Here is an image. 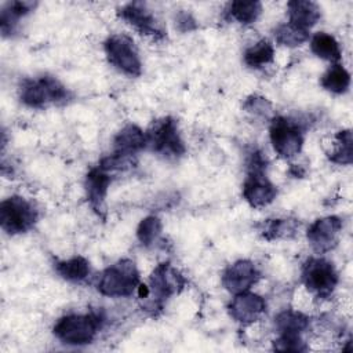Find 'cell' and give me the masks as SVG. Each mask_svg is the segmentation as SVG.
Listing matches in <instances>:
<instances>
[{
	"label": "cell",
	"mask_w": 353,
	"mask_h": 353,
	"mask_svg": "<svg viewBox=\"0 0 353 353\" xmlns=\"http://www.w3.org/2000/svg\"><path fill=\"white\" fill-rule=\"evenodd\" d=\"M146 146V135L137 125L124 127L114 138V153L132 156L137 150Z\"/></svg>",
	"instance_id": "e0dca14e"
},
{
	"label": "cell",
	"mask_w": 353,
	"mask_h": 353,
	"mask_svg": "<svg viewBox=\"0 0 353 353\" xmlns=\"http://www.w3.org/2000/svg\"><path fill=\"white\" fill-rule=\"evenodd\" d=\"M161 233V222L157 216H146L141 221L137 229L138 240L143 245H152L157 241Z\"/></svg>",
	"instance_id": "4316f807"
},
{
	"label": "cell",
	"mask_w": 353,
	"mask_h": 353,
	"mask_svg": "<svg viewBox=\"0 0 353 353\" xmlns=\"http://www.w3.org/2000/svg\"><path fill=\"white\" fill-rule=\"evenodd\" d=\"M33 3L29 1H12L7 4V7L1 11V30L7 33L8 29L12 28L15 23L14 21L19 19L22 15L28 14L33 8Z\"/></svg>",
	"instance_id": "484cf974"
},
{
	"label": "cell",
	"mask_w": 353,
	"mask_h": 353,
	"mask_svg": "<svg viewBox=\"0 0 353 353\" xmlns=\"http://www.w3.org/2000/svg\"><path fill=\"white\" fill-rule=\"evenodd\" d=\"M243 196L251 207L261 208L276 199L277 189L266 178L263 171H248L243 186Z\"/></svg>",
	"instance_id": "8fae6325"
},
{
	"label": "cell",
	"mask_w": 353,
	"mask_h": 353,
	"mask_svg": "<svg viewBox=\"0 0 353 353\" xmlns=\"http://www.w3.org/2000/svg\"><path fill=\"white\" fill-rule=\"evenodd\" d=\"M295 223L288 219H268V222L263 223V229L261 230L263 237L268 240L288 236L291 232H294Z\"/></svg>",
	"instance_id": "83f0119b"
},
{
	"label": "cell",
	"mask_w": 353,
	"mask_h": 353,
	"mask_svg": "<svg viewBox=\"0 0 353 353\" xmlns=\"http://www.w3.org/2000/svg\"><path fill=\"white\" fill-rule=\"evenodd\" d=\"M262 11V6L258 1H233L229 4V15L240 23H252L256 21Z\"/></svg>",
	"instance_id": "cb8c5ba5"
},
{
	"label": "cell",
	"mask_w": 353,
	"mask_h": 353,
	"mask_svg": "<svg viewBox=\"0 0 353 353\" xmlns=\"http://www.w3.org/2000/svg\"><path fill=\"white\" fill-rule=\"evenodd\" d=\"M68 98L66 88L54 77L26 80L21 87V101L32 108H43L48 103L63 102Z\"/></svg>",
	"instance_id": "277c9868"
},
{
	"label": "cell",
	"mask_w": 353,
	"mask_h": 353,
	"mask_svg": "<svg viewBox=\"0 0 353 353\" xmlns=\"http://www.w3.org/2000/svg\"><path fill=\"white\" fill-rule=\"evenodd\" d=\"M310 48L313 54H316L319 58L327 59L332 63H338L342 55L341 47L335 40V37L325 32H319L312 37Z\"/></svg>",
	"instance_id": "ac0fdd59"
},
{
	"label": "cell",
	"mask_w": 353,
	"mask_h": 353,
	"mask_svg": "<svg viewBox=\"0 0 353 353\" xmlns=\"http://www.w3.org/2000/svg\"><path fill=\"white\" fill-rule=\"evenodd\" d=\"M274 48L268 40H261L248 47L244 52V62L250 68H263L273 62Z\"/></svg>",
	"instance_id": "ffe728a7"
},
{
	"label": "cell",
	"mask_w": 353,
	"mask_h": 353,
	"mask_svg": "<svg viewBox=\"0 0 353 353\" xmlns=\"http://www.w3.org/2000/svg\"><path fill=\"white\" fill-rule=\"evenodd\" d=\"M288 7V23L309 30L320 19V8L313 1L295 0L287 4Z\"/></svg>",
	"instance_id": "9a60e30c"
},
{
	"label": "cell",
	"mask_w": 353,
	"mask_h": 353,
	"mask_svg": "<svg viewBox=\"0 0 353 353\" xmlns=\"http://www.w3.org/2000/svg\"><path fill=\"white\" fill-rule=\"evenodd\" d=\"M245 109L251 113H254L255 116H265L270 112V103L263 99V98H250L245 103Z\"/></svg>",
	"instance_id": "f546056e"
},
{
	"label": "cell",
	"mask_w": 353,
	"mask_h": 353,
	"mask_svg": "<svg viewBox=\"0 0 353 353\" xmlns=\"http://www.w3.org/2000/svg\"><path fill=\"white\" fill-rule=\"evenodd\" d=\"M146 135V145L165 157H179L185 153V145L179 137L175 120L171 117L154 121Z\"/></svg>",
	"instance_id": "8992f818"
},
{
	"label": "cell",
	"mask_w": 353,
	"mask_h": 353,
	"mask_svg": "<svg viewBox=\"0 0 353 353\" xmlns=\"http://www.w3.org/2000/svg\"><path fill=\"white\" fill-rule=\"evenodd\" d=\"M265 309L266 303L263 298L248 291L236 294V296L229 303L230 316L241 324H251L256 321Z\"/></svg>",
	"instance_id": "4fadbf2b"
},
{
	"label": "cell",
	"mask_w": 353,
	"mask_h": 353,
	"mask_svg": "<svg viewBox=\"0 0 353 353\" xmlns=\"http://www.w3.org/2000/svg\"><path fill=\"white\" fill-rule=\"evenodd\" d=\"M341 230L342 221L338 216H324L309 226L307 240L316 252L323 254L338 244Z\"/></svg>",
	"instance_id": "30bf717a"
},
{
	"label": "cell",
	"mask_w": 353,
	"mask_h": 353,
	"mask_svg": "<svg viewBox=\"0 0 353 353\" xmlns=\"http://www.w3.org/2000/svg\"><path fill=\"white\" fill-rule=\"evenodd\" d=\"M320 84L323 88H325L330 92L343 94L347 91L350 85V74L342 65L334 63L321 76Z\"/></svg>",
	"instance_id": "d6986e66"
},
{
	"label": "cell",
	"mask_w": 353,
	"mask_h": 353,
	"mask_svg": "<svg viewBox=\"0 0 353 353\" xmlns=\"http://www.w3.org/2000/svg\"><path fill=\"white\" fill-rule=\"evenodd\" d=\"M274 349L299 352V350H305V346H303V342L301 341L299 335L280 334V336L274 341Z\"/></svg>",
	"instance_id": "f1b7e54d"
},
{
	"label": "cell",
	"mask_w": 353,
	"mask_h": 353,
	"mask_svg": "<svg viewBox=\"0 0 353 353\" xmlns=\"http://www.w3.org/2000/svg\"><path fill=\"white\" fill-rule=\"evenodd\" d=\"M101 327L97 314H69L58 320L54 327L55 336L68 345L90 343Z\"/></svg>",
	"instance_id": "7a4b0ae2"
},
{
	"label": "cell",
	"mask_w": 353,
	"mask_h": 353,
	"mask_svg": "<svg viewBox=\"0 0 353 353\" xmlns=\"http://www.w3.org/2000/svg\"><path fill=\"white\" fill-rule=\"evenodd\" d=\"M276 328L280 334L299 335L307 327V317L299 312L285 310L276 317Z\"/></svg>",
	"instance_id": "7402d4cb"
},
{
	"label": "cell",
	"mask_w": 353,
	"mask_h": 353,
	"mask_svg": "<svg viewBox=\"0 0 353 353\" xmlns=\"http://www.w3.org/2000/svg\"><path fill=\"white\" fill-rule=\"evenodd\" d=\"M105 52L109 62L128 76H139L142 72L141 58L131 37L112 34L105 41Z\"/></svg>",
	"instance_id": "5b68a950"
},
{
	"label": "cell",
	"mask_w": 353,
	"mask_h": 353,
	"mask_svg": "<svg viewBox=\"0 0 353 353\" xmlns=\"http://www.w3.org/2000/svg\"><path fill=\"white\" fill-rule=\"evenodd\" d=\"M57 272L69 281H81L90 274V263L83 256H74L55 265Z\"/></svg>",
	"instance_id": "44dd1931"
},
{
	"label": "cell",
	"mask_w": 353,
	"mask_h": 353,
	"mask_svg": "<svg viewBox=\"0 0 353 353\" xmlns=\"http://www.w3.org/2000/svg\"><path fill=\"white\" fill-rule=\"evenodd\" d=\"M274 37H276V41L283 46L296 47L309 39V30H303L287 22L276 28Z\"/></svg>",
	"instance_id": "d4e9b609"
},
{
	"label": "cell",
	"mask_w": 353,
	"mask_h": 353,
	"mask_svg": "<svg viewBox=\"0 0 353 353\" xmlns=\"http://www.w3.org/2000/svg\"><path fill=\"white\" fill-rule=\"evenodd\" d=\"M302 280L317 298H327L338 284V273L331 262L323 258H310L303 265Z\"/></svg>",
	"instance_id": "52a82bcc"
},
{
	"label": "cell",
	"mask_w": 353,
	"mask_h": 353,
	"mask_svg": "<svg viewBox=\"0 0 353 353\" xmlns=\"http://www.w3.org/2000/svg\"><path fill=\"white\" fill-rule=\"evenodd\" d=\"M109 183H110V176L101 167L99 168H92L87 174V178H85L87 197H88L91 205L97 211L102 210L105 194H106Z\"/></svg>",
	"instance_id": "2e32d148"
},
{
	"label": "cell",
	"mask_w": 353,
	"mask_h": 353,
	"mask_svg": "<svg viewBox=\"0 0 353 353\" xmlns=\"http://www.w3.org/2000/svg\"><path fill=\"white\" fill-rule=\"evenodd\" d=\"M36 219V207L23 197L12 196L0 204V223L7 233H23L34 225Z\"/></svg>",
	"instance_id": "3957f363"
},
{
	"label": "cell",
	"mask_w": 353,
	"mask_h": 353,
	"mask_svg": "<svg viewBox=\"0 0 353 353\" xmlns=\"http://www.w3.org/2000/svg\"><path fill=\"white\" fill-rule=\"evenodd\" d=\"M119 15L121 17V19H124L127 23L134 26L142 34L163 36V30L160 29L154 15L142 3H128V4H125L119 11Z\"/></svg>",
	"instance_id": "5bb4252c"
},
{
	"label": "cell",
	"mask_w": 353,
	"mask_h": 353,
	"mask_svg": "<svg viewBox=\"0 0 353 353\" xmlns=\"http://www.w3.org/2000/svg\"><path fill=\"white\" fill-rule=\"evenodd\" d=\"M270 142L279 156L284 159L294 157L302 149V131L291 120L276 117L270 125Z\"/></svg>",
	"instance_id": "ba28073f"
},
{
	"label": "cell",
	"mask_w": 353,
	"mask_h": 353,
	"mask_svg": "<svg viewBox=\"0 0 353 353\" xmlns=\"http://www.w3.org/2000/svg\"><path fill=\"white\" fill-rule=\"evenodd\" d=\"M259 273L250 261H237L228 266L222 274L223 287L232 294L248 291L258 280Z\"/></svg>",
	"instance_id": "7c38bea8"
},
{
	"label": "cell",
	"mask_w": 353,
	"mask_h": 353,
	"mask_svg": "<svg viewBox=\"0 0 353 353\" xmlns=\"http://www.w3.org/2000/svg\"><path fill=\"white\" fill-rule=\"evenodd\" d=\"M330 160L338 164H350L352 163V132L350 130L339 131L335 135L334 146L328 153Z\"/></svg>",
	"instance_id": "603a6c76"
},
{
	"label": "cell",
	"mask_w": 353,
	"mask_h": 353,
	"mask_svg": "<svg viewBox=\"0 0 353 353\" xmlns=\"http://www.w3.org/2000/svg\"><path fill=\"white\" fill-rule=\"evenodd\" d=\"M138 285L139 274L135 263L130 259H123L102 272L98 291L106 296H128Z\"/></svg>",
	"instance_id": "6da1fadb"
},
{
	"label": "cell",
	"mask_w": 353,
	"mask_h": 353,
	"mask_svg": "<svg viewBox=\"0 0 353 353\" xmlns=\"http://www.w3.org/2000/svg\"><path fill=\"white\" fill-rule=\"evenodd\" d=\"M185 285V279L182 274L174 269L170 263L159 265L149 277V294L146 298H150L149 302L165 299L167 296L178 292ZM145 298V299H146Z\"/></svg>",
	"instance_id": "9c48e42d"
}]
</instances>
